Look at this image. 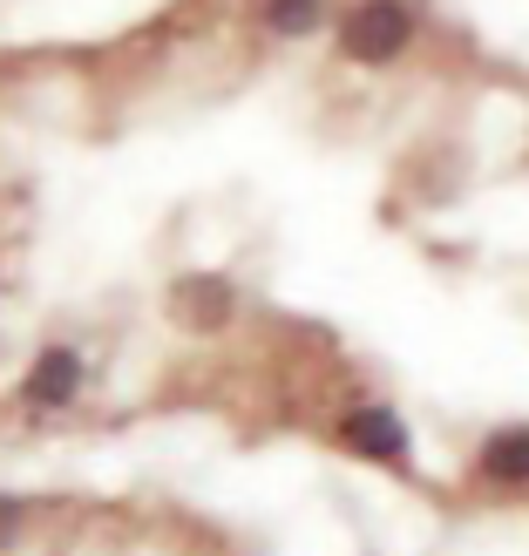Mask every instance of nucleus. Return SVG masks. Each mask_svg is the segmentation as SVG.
I'll use <instances>...</instances> for the list:
<instances>
[{"label":"nucleus","instance_id":"1","mask_svg":"<svg viewBox=\"0 0 529 556\" xmlns=\"http://www.w3.org/2000/svg\"><path fill=\"white\" fill-rule=\"evenodd\" d=\"M414 35H421V14H414L407 0H353V8L340 14V54L360 62V68L401 62V54L414 48Z\"/></svg>","mask_w":529,"mask_h":556},{"label":"nucleus","instance_id":"2","mask_svg":"<svg viewBox=\"0 0 529 556\" xmlns=\"http://www.w3.org/2000/svg\"><path fill=\"white\" fill-rule=\"evenodd\" d=\"M81 353L75 346H41L35 353V367L21 374V407H35V414H48V407H68L75 394H81Z\"/></svg>","mask_w":529,"mask_h":556},{"label":"nucleus","instance_id":"3","mask_svg":"<svg viewBox=\"0 0 529 556\" xmlns=\"http://www.w3.org/2000/svg\"><path fill=\"white\" fill-rule=\"evenodd\" d=\"M340 441L353 455H367V462H407V428H401V414L394 407H347V421H340Z\"/></svg>","mask_w":529,"mask_h":556},{"label":"nucleus","instance_id":"4","mask_svg":"<svg viewBox=\"0 0 529 556\" xmlns=\"http://www.w3.org/2000/svg\"><path fill=\"white\" fill-rule=\"evenodd\" d=\"M171 319L190 326V332H217V326L231 319V286H225V278H211V271L184 278V286L171 292Z\"/></svg>","mask_w":529,"mask_h":556},{"label":"nucleus","instance_id":"5","mask_svg":"<svg viewBox=\"0 0 529 556\" xmlns=\"http://www.w3.org/2000/svg\"><path fill=\"white\" fill-rule=\"evenodd\" d=\"M326 8L332 0H259V27L265 35H313V27H326Z\"/></svg>","mask_w":529,"mask_h":556}]
</instances>
